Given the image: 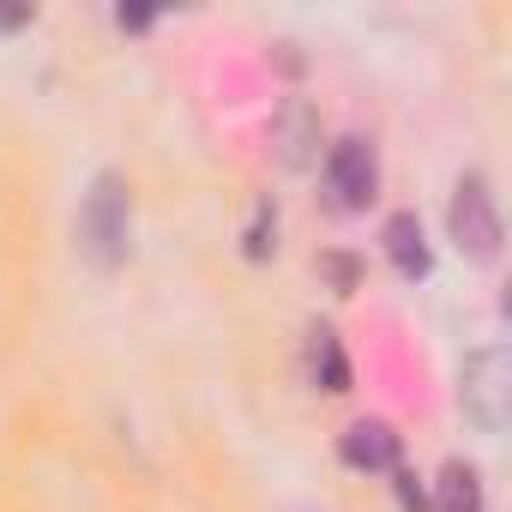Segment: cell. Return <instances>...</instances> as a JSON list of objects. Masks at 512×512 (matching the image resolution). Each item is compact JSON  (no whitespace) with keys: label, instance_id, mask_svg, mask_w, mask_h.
<instances>
[{"label":"cell","instance_id":"cell-1","mask_svg":"<svg viewBox=\"0 0 512 512\" xmlns=\"http://www.w3.org/2000/svg\"><path fill=\"white\" fill-rule=\"evenodd\" d=\"M79 253L97 266V272H115L127 266V253H133V187L127 175L103 169L79 205Z\"/></svg>","mask_w":512,"mask_h":512},{"label":"cell","instance_id":"cell-3","mask_svg":"<svg viewBox=\"0 0 512 512\" xmlns=\"http://www.w3.org/2000/svg\"><path fill=\"white\" fill-rule=\"evenodd\" d=\"M446 229L458 241V253H470V260H494L500 253V211H494V193H488V175H458L452 187V211H446Z\"/></svg>","mask_w":512,"mask_h":512},{"label":"cell","instance_id":"cell-4","mask_svg":"<svg viewBox=\"0 0 512 512\" xmlns=\"http://www.w3.org/2000/svg\"><path fill=\"white\" fill-rule=\"evenodd\" d=\"M326 187H332V205H338V211H368L374 193H380L374 145H368V139H338L332 157H326Z\"/></svg>","mask_w":512,"mask_h":512},{"label":"cell","instance_id":"cell-7","mask_svg":"<svg viewBox=\"0 0 512 512\" xmlns=\"http://www.w3.org/2000/svg\"><path fill=\"white\" fill-rule=\"evenodd\" d=\"M338 452H344L350 470H398V434H392L386 422H368V416L344 428Z\"/></svg>","mask_w":512,"mask_h":512},{"label":"cell","instance_id":"cell-13","mask_svg":"<svg viewBox=\"0 0 512 512\" xmlns=\"http://www.w3.org/2000/svg\"><path fill=\"white\" fill-rule=\"evenodd\" d=\"M37 13L31 7H0V31H19V25H31Z\"/></svg>","mask_w":512,"mask_h":512},{"label":"cell","instance_id":"cell-2","mask_svg":"<svg viewBox=\"0 0 512 512\" xmlns=\"http://www.w3.org/2000/svg\"><path fill=\"white\" fill-rule=\"evenodd\" d=\"M458 404H464V416H470L482 434H500V428H506V416H512V356H506L500 344H488V350H476V356L464 362Z\"/></svg>","mask_w":512,"mask_h":512},{"label":"cell","instance_id":"cell-12","mask_svg":"<svg viewBox=\"0 0 512 512\" xmlns=\"http://www.w3.org/2000/svg\"><path fill=\"white\" fill-rule=\"evenodd\" d=\"M326 272H332V284H338V296H350V290H356V266L344 260V253H326Z\"/></svg>","mask_w":512,"mask_h":512},{"label":"cell","instance_id":"cell-6","mask_svg":"<svg viewBox=\"0 0 512 512\" xmlns=\"http://www.w3.org/2000/svg\"><path fill=\"white\" fill-rule=\"evenodd\" d=\"M380 241H386V260H392V272L398 278H428V241H422V223H416V211H392L386 217V229H380Z\"/></svg>","mask_w":512,"mask_h":512},{"label":"cell","instance_id":"cell-10","mask_svg":"<svg viewBox=\"0 0 512 512\" xmlns=\"http://www.w3.org/2000/svg\"><path fill=\"white\" fill-rule=\"evenodd\" d=\"M272 229H278V217H272V205L260 199V211H253V229H247V260H266V253L278 247Z\"/></svg>","mask_w":512,"mask_h":512},{"label":"cell","instance_id":"cell-5","mask_svg":"<svg viewBox=\"0 0 512 512\" xmlns=\"http://www.w3.org/2000/svg\"><path fill=\"white\" fill-rule=\"evenodd\" d=\"M272 145H278V157H284L290 169H308V163H314V145H320V115H314L302 97H290V103L278 109V121H272Z\"/></svg>","mask_w":512,"mask_h":512},{"label":"cell","instance_id":"cell-8","mask_svg":"<svg viewBox=\"0 0 512 512\" xmlns=\"http://www.w3.org/2000/svg\"><path fill=\"white\" fill-rule=\"evenodd\" d=\"M308 368H314V380L326 392H350V362H344V344H338L332 326H314L308 332Z\"/></svg>","mask_w":512,"mask_h":512},{"label":"cell","instance_id":"cell-11","mask_svg":"<svg viewBox=\"0 0 512 512\" xmlns=\"http://www.w3.org/2000/svg\"><path fill=\"white\" fill-rule=\"evenodd\" d=\"M392 482H398L404 512H428V500H422V488H416V476H410V470H392Z\"/></svg>","mask_w":512,"mask_h":512},{"label":"cell","instance_id":"cell-9","mask_svg":"<svg viewBox=\"0 0 512 512\" xmlns=\"http://www.w3.org/2000/svg\"><path fill=\"white\" fill-rule=\"evenodd\" d=\"M428 512H482V482H476V470L470 464H446L440 470V482H434V506Z\"/></svg>","mask_w":512,"mask_h":512}]
</instances>
